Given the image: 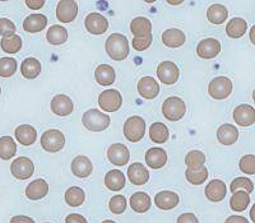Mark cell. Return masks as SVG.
<instances>
[{
	"mask_svg": "<svg viewBox=\"0 0 255 223\" xmlns=\"http://www.w3.org/2000/svg\"><path fill=\"white\" fill-rule=\"evenodd\" d=\"M239 168L240 171L247 175L255 174V156L254 154H247L240 158L239 162Z\"/></svg>",
	"mask_w": 255,
	"mask_h": 223,
	"instance_id": "cell-45",
	"label": "cell"
},
{
	"mask_svg": "<svg viewBox=\"0 0 255 223\" xmlns=\"http://www.w3.org/2000/svg\"><path fill=\"white\" fill-rule=\"evenodd\" d=\"M170 5H179V4H183V0H180V1H167Z\"/></svg>",
	"mask_w": 255,
	"mask_h": 223,
	"instance_id": "cell-55",
	"label": "cell"
},
{
	"mask_svg": "<svg viewBox=\"0 0 255 223\" xmlns=\"http://www.w3.org/2000/svg\"><path fill=\"white\" fill-rule=\"evenodd\" d=\"M123 97L118 90L102 91L99 95L100 108L106 112H115L122 108Z\"/></svg>",
	"mask_w": 255,
	"mask_h": 223,
	"instance_id": "cell-7",
	"label": "cell"
},
{
	"mask_svg": "<svg viewBox=\"0 0 255 223\" xmlns=\"http://www.w3.org/2000/svg\"><path fill=\"white\" fill-rule=\"evenodd\" d=\"M49 193V184L44 179H36L26 188V197L31 200H40Z\"/></svg>",
	"mask_w": 255,
	"mask_h": 223,
	"instance_id": "cell-22",
	"label": "cell"
},
{
	"mask_svg": "<svg viewBox=\"0 0 255 223\" xmlns=\"http://www.w3.org/2000/svg\"><path fill=\"white\" fill-rule=\"evenodd\" d=\"M78 14V4L74 0H60L56 6V18L61 23H70Z\"/></svg>",
	"mask_w": 255,
	"mask_h": 223,
	"instance_id": "cell-10",
	"label": "cell"
},
{
	"mask_svg": "<svg viewBox=\"0 0 255 223\" xmlns=\"http://www.w3.org/2000/svg\"><path fill=\"white\" fill-rule=\"evenodd\" d=\"M249 38H250V42H252V44L255 46V24L252 27V28H250Z\"/></svg>",
	"mask_w": 255,
	"mask_h": 223,
	"instance_id": "cell-53",
	"label": "cell"
},
{
	"mask_svg": "<svg viewBox=\"0 0 255 223\" xmlns=\"http://www.w3.org/2000/svg\"><path fill=\"white\" fill-rule=\"evenodd\" d=\"M206 197L209 202H213V203H220L221 200L225 199L227 193L226 184L223 183L222 180L215 179L209 181L206 186Z\"/></svg>",
	"mask_w": 255,
	"mask_h": 223,
	"instance_id": "cell-16",
	"label": "cell"
},
{
	"mask_svg": "<svg viewBox=\"0 0 255 223\" xmlns=\"http://www.w3.org/2000/svg\"><path fill=\"white\" fill-rule=\"evenodd\" d=\"M249 215H250V220H252L253 222L255 223V203L253 204L252 208H250V213H249Z\"/></svg>",
	"mask_w": 255,
	"mask_h": 223,
	"instance_id": "cell-54",
	"label": "cell"
},
{
	"mask_svg": "<svg viewBox=\"0 0 255 223\" xmlns=\"http://www.w3.org/2000/svg\"><path fill=\"white\" fill-rule=\"evenodd\" d=\"M65 223H88L86 217H83L79 213H70L65 218Z\"/></svg>",
	"mask_w": 255,
	"mask_h": 223,
	"instance_id": "cell-49",
	"label": "cell"
},
{
	"mask_svg": "<svg viewBox=\"0 0 255 223\" xmlns=\"http://www.w3.org/2000/svg\"><path fill=\"white\" fill-rule=\"evenodd\" d=\"M250 194L244 190H238L232 193V197L230 199V207L234 212H244L249 207Z\"/></svg>",
	"mask_w": 255,
	"mask_h": 223,
	"instance_id": "cell-33",
	"label": "cell"
},
{
	"mask_svg": "<svg viewBox=\"0 0 255 223\" xmlns=\"http://www.w3.org/2000/svg\"><path fill=\"white\" fill-rule=\"evenodd\" d=\"M220 51L221 44L220 41L216 40V38H204L197 46V55L204 60L215 59L220 54Z\"/></svg>",
	"mask_w": 255,
	"mask_h": 223,
	"instance_id": "cell-14",
	"label": "cell"
},
{
	"mask_svg": "<svg viewBox=\"0 0 255 223\" xmlns=\"http://www.w3.org/2000/svg\"><path fill=\"white\" fill-rule=\"evenodd\" d=\"M153 42V37L151 36H145V37H134L133 38V47L136 51H144L148 47L151 46Z\"/></svg>",
	"mask_w": 255,
	"mask_h": 223,
	"instance_id": "cell-47",
	"label": "cell"
},
{
	"mask_svg": "<svg viewBox=\"0 0 255 223\" xmlns=\"http://www.w3.org/2000/svg\"><path fill=\"white\" fill-rule=\"evenodd\" d=\"M17 60L13 58H1L0 59V77L3 78H9L14 76L17 70Z\"/></svg>",
	"mask_w": 255,
	"mask_h": 223,
	"instance_id": "cell-41",
	"label": "cell"
},
{
	"mask_svg": "<svg viewBox=\"0 0 255 223\" xmlns=\"http://www.w3.org/2000/svg\"><path fill=\"white\" fill-rule=\"evenodd\" d=\"M234 121L243 127H248L255 122V110L248 104H241L236 106L232 113Z\"/></svg>",
	"mask_w": 255,
	"mask_h": 223,
	"instance_id": "cell-11",
	"label": "cell"
},
{
	"mask_svg": "<svg viewBox=\"0 0 255 223\" xmlns=\"http://www.w3.org/2000/svg\"><path fill=\"white\" fill-rule=\"evenodd\" d=\"M217 139L223 145L235 144L239 139V131L234 125L223 124L218 127Z\"/></svg>",
	"mask_w": 255,
	"mask_h": 223,
	"instance_id": "cell-24",
	"label": "cell"
},
{
	"mask_svg": "<svg viewBox=\"0 0 255 223\" xmlns=\"http://www.w3.org/2000/svg\"><path fill=\"white\" fill-rule=\"evenodd\" d=\"M186 112V105L183 100L177 97V96H172L168 97L163 101L162 104V113L165 116V119L168 121H180L183 119L184 115Z\"/></svg>",
	"mask_w": 255,
	"mask_h": 223,
	"instance_id": "cell-4",
	"label": "cell"
},
{
	"mask_svg": "<svg viewBox=\"0 0 255 223\" xmlns=\"http://www.w3.org/2000/svg\"><path fill=\"white\" fill-rule=\"evenodd\" d=\"M47 26V18L44 14H31L24 19L23 28L29 33L44 31Z\"/></svg>",
	"mask_w": 255,
	"mask_h": 223,
	"instance_id": "cell-29",
	"label": "cell"
},
{
	"mask_svg": "<svg viewBox=\"0 0 255 223\" xmlns=\"http://www.w3.org/2000/svg\"><path fill=\"white\" fill-rule=\"evenodd\" d=\"M12 175L18 180H27L35 172V165L28 157H18L10 166Z\"/></svg>",
	"mask_w": 255,
	"mask_h": 223,
	"instance_id": "cell-8",
	"label": "cell"
},
{
	"mask_svg": "<svg viewBox=\"0 0 255 223\" xmlns=\"http://www.w3.org/2000/svg\"><path fill=\"white\" fill-rule=\"evenodd\" d=\"M10 223H35V221L28 216H14L10 220Z\"/></svg>",
	"mask_w": 255,
	"mask_h": 223,
	"instance_id": "cell-51",
	"label": "cell"
},
{
	"mask_svg": "<svg viewBox=\"0 0 255 223\" xmlns=\"http://www.w3.org/2000/svg\"><path fill=\"white\" fill-rule=\"evenodd\" d=\"M46 40L51 45H63L68 40V31L61 26H52L47 29Z\"/></svg>",
	"mask_w": 255,
	"mask_h": 223,
	"instance_id": "cell-38",
	"label": "cell"
},
{
	"mask_svg": "<svg viewBox=\"0 0 255 223\" xmlns=\"http://www.w3.org/2000/svg\"><path fill=\"white\" fill-rule=\"evenodd\" d=\"M101 223H116L115 221H113V220H105V221H102Z\"/></svg>",
	"mask_w": 255,
	"mask_h": 223,
	"instance_id": "cell-56",
	"label": "cell"
},
{
	"mask_svg": "<svg viewBox=\"0 0 255 223\" xmlns=\"http://www.w3.org/2000/svg\"><path fill=\"white\" fill-rule=\"evenodd\" d=\"M248 29L247 22L243 18H232L226 26V33L230 38H240Z\"/></svg>",
	"mask_w": 255,
	"mask_h": 223,
	"instance_id": "cell-34",
	"label": "cell"
},
{
	"mask_svg": "<svg viewBox=\"0 0 255 223\" xmlns=\"http://www.w3.org/2000/svg\"><path fill=\"white\" fill-rule=\"evenodd\" d=\"M128 179L134 185H144L149 180L148 168L143 163L134 162L128 167Z\"/></svg>",
	"mask_w": 255,
	"mask_h": 223,
	"instance_id": "cell-18",
	"label": "cell"
},
{
	"mask_svg": "<svg viewBox=\"0 0 255 223\" xmlns=\"http://www.w3.org/2000/svg\"><path fill=\"white\" fill-rule=\"evenodd\" d=\"M179 203H180V197L179 194L175 193V191H170V190L159 191L158 194H156V197H154V204L157 206V208L162 209V211H170V209H174L175 207L179 206Z\"/></svg>",
	"mask_w": 255,
	"mask_h": 223,
	"instance_id": "cell-17",
	"label": "cell"
},
{
	"mask_svg": "<svg viewBox=\"0 0 255 223\" xmlns=\"http://www.w3.org/2000/svg\"><path fill=\"white\" fill-rule=\"evenodd\" d=\"M105 50L106 54L115 61L125 60L130 54L128 38L120 33H113L109 36L105 42Z\"/></svg>",
	"mask_w": 255,
	"mask_h": 223,
	"instance_id": "cell-1",
	"label": "cell"
},
{
	"mask_svg": "<svg viewBox=\"0 0 255 223\" xmlns=\"http://www.w3.org/2000/svg\"><path fill=\"white\" fill-rule=\"evenodd\" d=\"M157 77L162 83L174 84L179 81L180 70L174 61L166 60L158 64L157 68Z\"/></svg>",
	"mask_w": 255,
	"mask_h": 223,
	"instance_id": "cell-9",
	"label": "cell"
},
{
	"mask_svg": "<svg viewBox=\"0 0 255 223\" xmlns=\"http://www.w3.org/2000/svg\"><path fill=\"white\" fill-rule=\"evenodd\" d=\"M74 110V104L67 95H56L51 100V111L55 115L65 117Z\"/></svg>",
	"mask_w": 255,
	"mask_h": 223,
	"instance_id": "cell-15",
	"label": "cell"
},
{
	"mask_svg": "<svg viewBox=\"0 0 255 223\" xmlns=\"http://www.w3.org/2000/svg\"><path fill=\"white\" fill-rule=\"evenodd\" d=\"M84 26L91 35H104L109 28V20L100 13H90L84 19Z\"/></svg>",
	"mask_w": 255,
	"mask_h": 223,
	"instance_id": "cell-12",
	"label": "cell"
},
{
	"mask_svg": "<svg viewBox=\"0 0 255 223\" xmlns=\"http://www.w3.org/2000/svg\"><path fill=\"white\" fill-rule=\"evenodd\" d=\"M227 17H229L227 9L223 5H220V4H213V5L209 6V9L207 10V18H208L209 22L213 24L225 23Z\"/></svg>",
	"mask_w": 255,
	"mask_h": 223,
	"instance_id": "cell-36",
	"label": "cell"
},
{
	"mask_svg": "<svg viewBox=\"0 0 255 223\" xmlns=\"http://www.w3.org/2000/svg\"><path fill=\"white\" fill-rule=\"evenodd\" d=\"M45 223H49V222H45Z\"/></svg>",
	"mask_w": 255,
	"mask_h": 223,
	"instance_id": "cell-59",
	"label": "cell"
},
{
	"mask_svg": "<svg viewBox=\"0 0 255 223\" xmlns=\"http://www.w3.org/2000/svg\"><path fill=\"white\" fill-rule=\"evenodd\" d=\"M186 37L181 29L179 28H170L166 29L162 33V42L165 46L171 47V49H177L185 44Z\"/></svg>",
	"mask_w": 255,
	"mask_h": 223,
	"instance_id": "cell-23",
	"label": "cell"
},
{
	"mask_svg": "<svg viewBox=\"0 0 255 223\" xmlns=\"http://www.w3.org/2000/svg\"><path fill=\"white\" fill-rule=\"evenodd\" d=\"M253 100H254V104H255V90L253 91Z\"/></svg>",
	"mask_w": 255,
	"mask_h": 223,
	"instance_id": "cell-57",
	"label": "cell"
},
{
	"mask_svg": "<svg viewBox=\"0 0 255 223\" xmlns=\"http://www.w3.org/2000/svg\"><path fill=\"white\" fill-rule=\"evenodd\" d=\"M138 92L145 100H153L159 95V84L152 77H143L138 82Z\"/></svg>",
	"mask_w": 255,
	"mask_h": 223,
	"instance_id": "cell-19",
	"label": "cell"
},
{
	"mask_svg": "<svg viewBox=\"0 0 255 223\" xmlns=\"http://www.w3.org/2000/svg\"><path fill=\"white\" fill-rule=\"evenodd\" d=\"M86 200V193L79 186H72L65 191V202L70 207H81Z\"/></svg>",
	"mask_w": 255,
	"mask_h": 223,
	"instance_id": "cell-39",
	"label": "cell"
},
{
	"mask_svg": "<svg viewBox=\"0 0 255 223\" xmlns=\"http://www.w3.org/2000/svg\"><path fill=\"white\" fill-rule=\"evenodd\" d=\"M176 223H199V220H198V217L194 213L188 212V213L180 215L179 217H177Z\"/></svg>",
	"mask_w": 255,
	"mask_h": 223,
	"instance_id": "cell-48",
	"label": "cell"
},
{
	"mask_svg": "<svg viewBox=\"0 0 255 223\" xmlns=\"http://www.w3.org/2000/svg\"><path fill=\"white\" fill-rule=\"evenodd\" d=\"M151 197L147 193H144V191L134 193L130 197V207L136 213H145V212L151 209Z\"/></svg>",
	"mask_w": 255,
	"mask_h": 223,
	"instance_id": "cell-26",
	"label": "cell"
},
{
	"mask_svg": "<svg viewBox=\"0 0 255 223\" xmlns=\"http://www.w3.org/2000/svg\"><path fill=\"white\" fill-rule=\"evenodd\" d=\"M105 185L111 191H120L125 186V176L119 170H110L105 175Z\"/></svg>",
	"mask_w": 255,
	"mask_h": 223,
	"instance_id": "cell-30",
	"label": "cell"
},
{
	"mask_svg": "<svg viewBox=\"0 0 255 223\" xmlns=\"http://www.w3.org/2000/svg\"><path fill=\"white\" fill-rule=\"evenodd\" d=\"M108 159L115 166H125L130 159V151L122 143L111 144L108 149Z\"/></svg>",
	"mask_w": 255,
	"mask_h": 223,
	"instance_id": "cell-13",
	"label": "cell"
},
{
	"mask_svg": "<svg viewBox=\"0 0 255 223\" xmlns=\"http://www.w3.org/2000/svg\"><path fill=\"white\" fill-rule=\"evenodd\" d=\"M65 145V135L58 129H50L41 136V147L49 153L60 152Z\"/></svg>",
	"mask_w": 255,
	"mask_h": 223,
	"instance_id": "cell-5",
	"label": "cell"
},
{
	"mask_svg": "<svg viewBox=\"0 0 255 223\" xmlns=\"http://www.w3.org/2000/svg\"><path fill=\"white\" fill-rule=\"evenodd\" d=\"M232 92V82L227 77H216L208 84V93L212 99L225 100Z\"/></svg>",
	"mask_w": 255,
	"mask_h": 223,
	"instance_id": "cell-6",
	"label": "cell"
},
{
	"mask_svg": "<svg viewBox=\"0 0 255 223\" xmlns=\"http://www.w3.org/2000/svg\"><path fill=\"white\" fill-rule=\"evenodd\" d=\"M206 163V154L200 151H191L186 154L185 165L188 168H199Z\"/></svg>",
	"mask_w": 255,
	"mask_h": 223,
	"instance_id": "cell-42",
	"label": "cell"
},
{
	"mask_svg": "<svg viewBox=\"0 0 255 223\" xmlns=\"http://www.w3.org/2000/svg\"><path fill=\"white\" fill-rule=\"evenodd\" d=\"M111 119L108 113L101 112L97 109H90L82 116V124L88 131L93 133H100V131L106 130L110 126Z\"/></svg>",
	"mask_w": 255,
	"mask_h": 223,
	"instance_id": "cell-2",
	"label": "cell"
},
{
	"mask_svg": "<svg viewBox=\"0 0 255 223\" xmlns=\"http://www.w3.org/2000/svg\"><path fill=\"white\" fill-rule=\"evenodd\" d=\"M26 5L29 9H33V10H38V9H42L45 5V0H26Z\"/></svg>",
	"mask_w": 255,
	"mask_h": 223,
	"instance_id": "cell-50",
	"label": "cell"
},
{
	"mask_svg": "<svg viewBox=\"0 0 255 223\" xmlns=\"http://www.w3.org/2000/svg\"><path fill=\"white\" fill-rule=\"evenodd\" d=\"M225 223H249V221H248L245 217H243V216L234 215V216H230V217L225 221Z\"/></svg>",
	"mask_w": 255,
	"mask_h": 223,
	"instance_id": "cell-52",
	"label": "cell"
},
{
	"mask_svg": "<svg viewBox=\"0 0 255 223\" xmlns=\"http://www.w3.org/2000/svg\"><path fill=\"white\" fill-rule=\"evenodd\" d=\"M130 31L134 37H145L152 35L151 20L145 17H136L131 20Z\"/></svg>",
	"mask_w": 255,
	"mask_h": 223,
	"instance_id": "cell-28",
	"label": "cell"
},
{
	"mask_svg": "<svg viewBox=\"0 0 255 223\" xmlns=\"http://www.w3.org/2000/svg\"><path fill=\"white\" fill-rule=\"evenodd\" d=\"M72 172L74 176L79 177V179H86L92 174L93 166L91 159L86 156H77L76 158L72 161Z\"/></svg>",
	"mask_w": 255,
	"mask_h": 223,
	"instance_id": "cell-20",
	"label": "cell"
},
{
	"mask_svg": "<svg viewBox=\"0 0 255 223\" xmlns=\"http://www.w3.org/2000/svg\"><path fill=\"white\" fill-rule=\"evenodd\" d=\"M185 177L193 185H202L208 179V170L206 166H202L199 168H186Z\"/></svg>",
	"mask_w": 255,
	"mask_h": 223,
	"instance_id": "cell-37",
	"label": "cell"
},
{
	"mask_svg": "<svg viewBox=\"0 0 255 223\" xmlns=\"http://www.w3.org/2000/svg\"><path fill=\"white\" fill-rule=\"evenodd\" d=\"M22 76L26 79H36L41 73V63L36 58H27L20 65Z\"/></svg>",
	"mask_w": 255,
	"mask_h": 223,
	"instance_id": "cell-31",
	"label": "cell"
},
{
	"mask_svg": "<svg viewBox=\"0 0 255 223\" xmlns=\"http://www.w3.org/2000/svg\"><path fill=\"white\" fill-rule=\"evenodd\" d=\"M149 138L156 144H163L170 138L168 127L163 122H154L149 127Z\"/></svg>",
	"mask_w": 255,
	"mask_h": 223,
	"instance_id": "cell-32",
	"label": "cell"
},
{
	"mask_svg": "<svg viewBox=\"0 0 255 223\" xmlns=\"http://www.w3.org/2000/svg\"><path fill=\"white\" fill-rule=\"evenodd\" d=\"M17 153V144L12 136H1L0 138V158L9 161Z\"/></svg>",
	"mask_w": 255,
	"mask_h": 223,
	"instance_id": "cell-35",
	"label": "cell"
},
{
	"mask_svg": "<svg viewBox=\"0 0 255 223\" xmlns=\"http://www.w3.org/2000/svg\"><path fill=\"white\" fill-rule=\"evenodd\" d=\"M115 77V70L109 64H100L95 70V78L100 86H111Z\"/></svg>",
	"mask_w": 255,
	"mask_h": 223,
	"instance_id": "cell-27",
	"label": "cell"
},
{
	"mask_svg": "<svg viewBox=\"0 0 255 223\" xmlns=\"http://www.w3.org/2000/svg\"><path fill=\"white\" fill-rule=\"evenodd\" d=\"M253 189H254V185H253V181L248 177H238L231 183L230 185V191L231 193H235L238 190H244L247 193H252Z\"/></svg>",
	"mask_w": 255,
	"mask_h": 223,
	"instance_id": "cell-44",
	"label": "cell"
},
{
	"mask_svg": "<svg viewBox=\"0 0 255 223\" xmlns=\"http://www.w3.org/2000/svg\"><path fill=\"white\" fill-rule=\"evenodd\" d=\"M15 31H17V27L12 20L0 18V36H3V38L12 37L15 35Z\"/></svg>",
	"mask_w": 255,
	"mask_h": 223,
	"instance_id": "cell-46",
	"label": "cell"
},
{
	"mask_svg": "<svg viewBox=\"0 0 255 223\" xmlns=\"http://www.w3.org/2000/svg\"><path fill=\"white\" fill-rule=\"evenodd\" d=\"M109 209L113 212L114 215H122L127 209V199L124 195H114L109 202Z\"/></svg>",
	"mask_w": 255,
	"mask_h": 223,
	"instance_id": "cell-43",
	"label": "cell"
},
{
	"mask_svg": "<svg viewBox=\"0 0 255 223\" xmlns=\"http://www.w3.org/2000/svg\"><path fill=\"white\" fill-rule=\"evenodd\" d=\"M15 139L22 145H32L37 139V131L32 125H20L15 129Z\"/></svg>",
	"mask_w": 255,
	"mask_h": 223,
	"instance_id": "cell-25",
	"label": "cell"
},
{
	"mask_svg": "<svg viewBox=\"0 0 255 223\" xmlns=\"http://www.w3.org/2000/svg\"><path fill=\"white\" fill-rule=\"evenodd\" d=\"M167 152L162 148H151L145 153V163L148 165V167L153 168V170L162 168L167 163Z\"/></svg>",
	"mask_w": 255,
	"mask_h": 223,
	"instance_id": "cell-21",
	"label": "cell"
},
{
	"mask_svg": "<svg viewBox=\"0 0 255 223\" xmlns=\"http://www.w3.org/2000/svg\"><path fill=\"white\" fill-rule=\"evenodd\" d=\"M145 129H147V125H145L144 119L140 116H131L124 122V126H123L124 136L131 143L140 142L145 135Z\"/></svg>",
	"mask_w": 255,
	"mask_h": 223,
	"instance_id": "cell-3",
	"label": "cell"
},
{
	"mask_svg": "<svg viewBox=\"0 0 255 223\" xmlns=\"http://www.w3.org/2000/svg\"><path fill=\"white\" fill-rule=\"evenodd\" d=\"M0 93H1V87H0Z\"/></svg>",
	"mask_w": 255,
	"mask_h": 223,
	"instance_id": "cell-58",
	"label": "cell"
},
{
	"mask_svg": "<svg viewBox=\"0 0 255 223\" xmlns=\"http://www.w3.org/2000/svg\"><path fill=\"white\" fill-rule=\"evenodd\" d=\"M22 38L20 36L14 35L12 37H5L1 40L0 42V46L3 49V51L8 52V54H17L20 49H22Z\"/></svg>",
	"mask_w": 255,
	"mask_h": 223,
	"instance_id": "cell-40",
	"label": "cell"
}]
</instances>
